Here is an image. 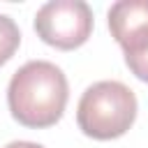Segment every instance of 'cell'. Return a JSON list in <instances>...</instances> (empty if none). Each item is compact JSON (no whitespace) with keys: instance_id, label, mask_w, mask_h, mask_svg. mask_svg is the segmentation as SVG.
Masks as SVG:
<instances>
[{"instance_id":"1","label":"cell","mask_w":148,"mask_h":148,"mask_svg":"<svg viewBox=\"0 0 148 148\" xmlns=\"http://www.w3.org/2000/svg\"><path fill=\"white\" fill-rule=\"evenodd\" d=\"M69 86L65 72L49 60H30L14 72L7 86L12 118L23 127L44 130L56 125L67 106Z\"/></svg>"},{"instance_id":"2","label":"cell","mask_w":148,"mask_h":148,"mask_svg":"<svg viewBox=\"0 0 148 148\" xmlns=\"http://www.w3.org/2000/svg\"><path fill=\"white\" fill-rule=\"evenodd\" d=\"M136 118L134 90L120 81H97L86 88L76 106L79 130L97 141L123 136Z\"/></svg>"},{"instance_id":"3","label":"cell","mask_w":148,"mask_h":148,"mask_svg":"<svg viewBox=\"0 0 148 148\" xmlns=\"http://www.w3.org/2000/svg\"><path fill=\"white\" fill-rule=\"evenodd\" d=\"M35 32L53 49H79L92 32V9L83 0H51L37 9Z\"/></svg>"},{"instance_id":"4","label":"cell","mask_w":148,"mask_h":148,"mask_svg":"<svg viewBox=\"0 0 148 148\" xmlns=\"http://www.w3.org/2000/svg\"><path fill=\"white\" fill-rule=\"evenodd\" d=\"M109 30L125 60L148 53V0H118L109 7Z\"/></svg>"},{"instance_id":"5","label":"cell","mask_w":148,"mask_h":148,"mask_svg":"<svg viewBox=\"0 0 148 148\" xmlns=\"http://www.w3.org/2000/svg\"><path fill=\"white\" fill-rule=\"evenodd\" d=\"M18 44H21V30H18V25L14 23L12 16L0 14V67L16 53Z\"/></svg>"},{"instance_id":"6","label":"cell","mask_w":148,"mask_h":148,"mask_svg":"<svg viewBox=\"0 0 148 148\" xmlns=\"http://www.w3.org/2000/svg\"><path fill=\"white\" fill-rule=\"evenodd\" d=\"M5 148H44V146L42 143H35V141H12Z\"/></svg>"}]
</instances>
